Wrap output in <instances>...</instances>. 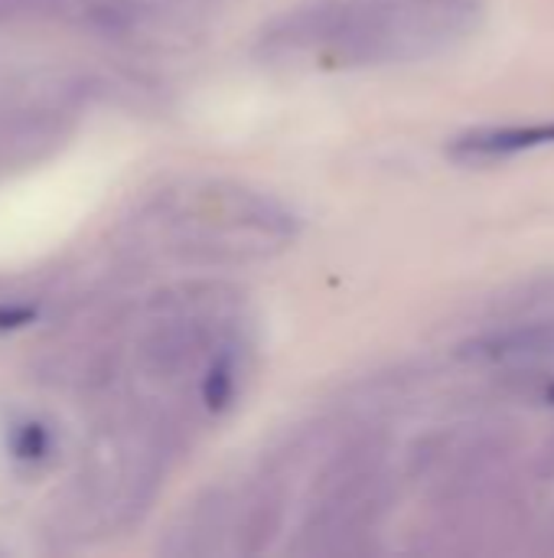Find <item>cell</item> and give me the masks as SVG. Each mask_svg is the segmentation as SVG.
Returning <instances> with one entry per match:
<instances>
[{
	"label": "cell",
	"mask_w": 554,
	"mask_h": 558,
	"mask_svg": "<svg viewBox=\"0 0 554 558\" xmlns=\"http://www.w3.org/2000/svg\"><path fill=\"white\" fill-rule=\"evenodd\" d=\"M554 144V121L542 124H506V128H477L451 141L447 154L460 163H496L526 150Z\"/></svg>",
	"instance_id": "obj_2"
},
{
	"label": "cell",
	"mask_w": 554,
	"mask_h": 558,
	"mask_svg": "<svg viewBox=\"0 0 554 558\" xmlns=\"http://www.w3.org/2000/svg\"><path fill=\"white\" fill-rule=\"evenodd\" d=\"M65 3H82V0H0V20L23 16V13H46V10L65 7Z\"/></svg>",
	"instance_id": "obj_4"
},
{
	"label": "cell",
	"mask_w": 554,
	"mask_h": 558,
	"mask_svg": "<svg viewBox=\"0 0 554 558\" xmlns=\"http://www.w3.org/2000/svg\"><path fill=\"white\" fill-rule=\"evenodd\" d=\"M483 20V0H307L274 20L258 56L274 65L366 69L447 52Z\"/></svg>",
	"instance_id": "obj_1"
},
{
	"label": "cell",
	"mask_w": 554,
	"mask_h": 558,
	"mask_svg": "<svg viewBox=\"0 0 554 558\" xmlns=\"http://www.w3.org/2000/svg\"><path fill=\"white\" fill-rule=\"evenodd\" d=\"M49 451V432L42 425H20L13 435V454L20 461H39Z\"/></svg>",
	"instance_id": "obj_3"
}]
</instances>
